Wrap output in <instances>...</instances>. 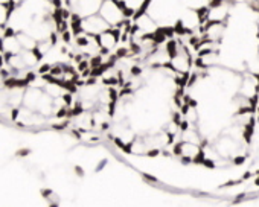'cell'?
Listing matches in <instances>:
<instances>
[{
  "instance_id": "cell-1",
  "label": "cell",
  "mask_w": 259,
  "mask_h": 207,
  "mask_svg": "<svg viewBox=\"0 0 259 207\" xmlns=\"http://www.w3.org/2000/svg\"><path fill=\"white\" fill-rule=\"evenodd\" d=\"M89 66H90V69H96V67L102 66V57H101V55L92 57V58L89 60Z\"/></svg>"
},
{
  "instance_id": "cell-2",
  "label": "cell",
  "mask_w": 259,
  "mask_h": 207,
  "mask_svg": "<svg viewBox=\"0 0 259 207\" xmlns=\"http://www.w3.org/2000/svg\"><path fill=\"white\" fill-rule=\"evenodd\" d=\"M75 43H76V46H79V47H87V46H89V38H87L85 35H79V37L75 38Z\"/></svg>"
},
{
  "instance_id": "cell-3",
  "label": "cell",
  "mask_w": 259,
  "mask_h": 207,
  "mask_svg": "<svg viewBox=\"0 0 259 207\" xmlns=\"http://www.w3.org/2000/svg\"><path fill=\"white\" fill-rule=\"evenodd\" d=\"M57 118H58V119H63V118H67V119H69V109L64 107V106H61V107L58 109V112H57Z\"/></svg>"
},
{
  "instance_id": "cell-4",
  "label": "cell",
  "mask_w": 259,
  "mask_h": 207,
  "mask_svg": "<svg viewBox=\"0 0 259 207\" xmlns=\"http://www.w3.org/2000/svg\"><path fill=\"white\" fill-rule=\"evenodd\" d=\"M51 67H52V66H51V64H48V63H46V64H43V66H40V67H38L37 75H41V76H43V75H48V73L51 72Z\"/></svg>"
},
{
  "instance_id": "cell-5",
  "label": "cell",
  "mask_w": 259,
  "mask_h": 207,
  "mask_svg": "<svg viewBox=\"0 0 259 207\" xmlns=\"http://www.w3.org/2000/svg\"><path fill=\"white\" fill-rule=\"evenodd\" d=\"M102 82H104L105 85H116V84H117V78H114V76H113V78H104Z\"/></svg>"
},
{
  "instance_id": "cell-6",
  "label": "cell",
  "mask_w": 259,
  "mask_h": 207,
  "mask_svg": "<svg viewBox=\"0 0 259 207\" xmlns=\"http://www.w3.org/2000/svg\"><path fill=\"white\" fill-rule=\"evenodd\" d=\"M130 70H132V76H141L142 75V69L139 66H133Z\"/></svg>"
},
{
  "instance_id": "cell-7",
  "label": "cell",
  "mask_w": 259,
  "mask_h": 207,
  "mask_svg": "<svg viewBox=\"0 0 259 207\" xmlns=\"http://www.w3.org/2000/svg\"><path fill=\"white\" fill-rule=\"evenodd\" d=\"M72 34L69 32V31H64V32H61V38H63V41L64 43H70L72 41V37H70Z\"/></svg>"
},
{
  "instance_id": "cell-8",
  "label": "cell",
  "mask_w": 259,
  "mask_h": 207,
  "mask_svg": "<svg viewBox=\"0 0 259 207\" xmlns=\"http://www.w3.org/2000/svg\"><path fill=\"white\" fill-rule=\"evenodd\" d=\"M52 193H54L52 189H43V190H41V196L46 198V199H49V198L52 196Z\"/></svg>"
},
{
  "instance_id": "cell-9",
  "label": "cell",
  "mask_w": 259,
  "mask_h": 207,
  "mask_svg": "<svg viewBox=\"0 0 259 207\" xmlns=\"http://www.w3.org/2000/svg\"><path fill=\"white\" fill-rule=\"evenodd\" d=\"M29 154H31V149H28V148H23V149H20V151L17 152L19 157H26V156H29Z\"/></svg>"
},
{
  "instance_id": "cell-10",
  "label": "cell",
  "mask_w": 259,
  "mask_h": 207,
  "mask_svg": "<svg viewBox=\"0 0 259 207\" xmlns=\"http://www.w3.org/2000/svg\"><path fill=\"white\" fill-rule=\"evenodd\" d=\"M160 154V149H151V151H147V157H156V156H159Z\"/></svg>"
},
{
  "instance_id": "cell-11",
  "label": "cell",
  "mask_w": 259,
  "mask_h": 207,
  "mask_svg": "<svg viewBox=\"0 0 259 207\" xmlns=\"http://www.w3.org/2000/svg\"><path fill=\"white\" fill-rule=\"evenodd\" d=\"M142 177H144V180H147V181H150V183H156V181H157V178H156V177L148 175V174H142Z\"/></svg>"
},
{
  "instance_id": "cell-12",
  "label": "cell",
  "mask_w": 259,
  "mask_h": 207,
  "mask_svg": "<svg viewBox=\"0 0 259 207\" xmlns=\"http://www.w3.org/2000/svg\"><path fill=\"white\" fill-rule=\"evenodd\" d=\"M75 174H76L78 177H84V171H82V168H81V166H75Z\"/></svg>"
},
{
  "instance_id": "cell-13",
  "label": "cell",
  "mask_w": 259,
  "mask_h": 207,
  "mask_svg": "<svg viewBox=\"0 0 259 207\" xmlns=\"http://www.w3.org/2000/svg\"><path fill=\"white\" fill-rule=\"evenodd\" d=\"M105 165H107V160H102V162H101V163H99V165L96 166V172H99V171H102V168H104Z\"/></svg>"
},
{
  "instance_id": "cell-14",
  "label": "cell",
  "mask_w": 259,
  "mask_h": 207,
  "mask_svg": "<svg viewBox=\"0 0 259 207\" xmlns=\"http://www.w3.org/2000/svg\"><path fill=\"white\" fill-rule=\"evenodd\" d=\"M49 207H58V202L57 201H51L49 202Z\"/></svg>"
}]
</instances>
